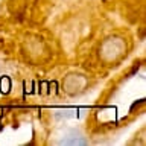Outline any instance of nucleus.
<instances>
[{
  "instance_id": "obj_3",
  "label": "nucleus",
  "mask_w": 146,
  "mask_h": 146,
  "mask_svg": "<svg viewBox=\"0 0 146 146\" xmlns=\"http://www.w3.org/2000/svg\"><path fill=\"white\" fill-rule=\"evenodd\" d=\"M58 145H64V146H85L88 145V141L84 137L81 131L78 129H68L67 132H64L61 140L58 141Z\"/></svg>"
},
{
  "instance_id": "obj_2",
  "label": "nucleus",
  "mask_w": 146,
  "mask_h": 146,
  "mask_svg": "<svg viewBox=\"0 0 146 146\" xmlns=\"http://www.w3.org/2000/svg\"><path fill=\"white\" fill-rule=\"evenodd\" d=\"M87 87H88V78L78 72L66 75L61 82V88L68 96H79L87 90Z\"/></svg>"
},
{
  "instance_id": "obj_1",
  "label": "nucleus",
  "mask_w": 146,
  "mask_h": 146,
  "mask_svg": "<svg viewBox=\"0 0 146 146\" xmlns=\"http://www.w3.org/2000/svg\"><path fill=\"white\" fill-rule=\"evenodd\" d=\"M99 59L107 66L119 62L126 55V41L120 35H110L99 46Z\"/></svg>"
}]
</instances>
